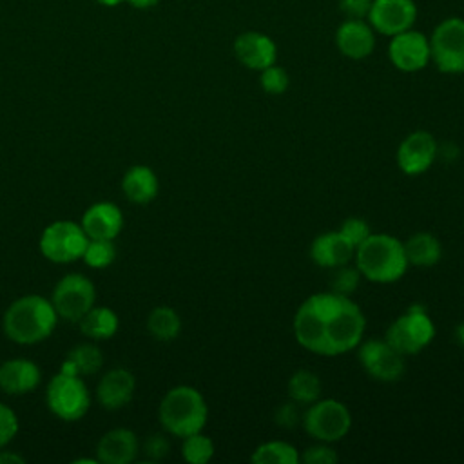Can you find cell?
<instances>
[{
    "label": "cell",
    "mask_w": 464,
    "mask_h": 464,
    "mask_svg": "<svg viewBox=\"0 0 464 464\" xmlns=\"http://www.w3.org/2000/svg\"><path fill=\"white\" fill-rule=\"evenodd\" d=\"M295 341L317 355H341L359 346L366 319L348 295L319 292L306 297L294 315Z\"/></svg>",
    "instance_id": "6da1fadb"
},
{
    "label": "cell",
    "mask_w": 464,
    "mask_h": 464,
    "mask_svg": "<svg viewBox=\"0 0 464 464\" xmlns=\"http://www.w3.org/2000/svg\"><path fill=\"white\" fill-rule=\"evenodd\" d=\"M58 321L53 303L42 295H24L13 301L4 314L5 335L20 344H34L47 339Z\"/></svg>",
    "instance_id": "7a4b0ae2"
},
{
    "label": "cell",
    "mask_w": 464,
    "mask_h": 464,
    "mask_svg": "<svg viewBox=\"0 0 464 464\" xmlns=\"http://www.w3.org/2000/svg\"><path fill=\"white\" fill-rule=\"evenodd\" d=\"M355 266L373 283H393L408 268L404 243L390 234H370L355 248Z\"/></svg>",
    "instance_id": "3957f363"
},
{
    "label": "cell",
    "mask_w": 464,
    "mask_h": 464,
    "mask_svg": "<svg viewBox=\"0 0 464 464\" xmlns=\"http://www.w3.org/2000/svg\"><path fill=\"white\" fill-rule=\"evenodd\" d=\"M158 415L165 431L183 439L205 428L208 408L196 388L181 384L163 395Z\"/></svg>",
    "instance_id": "277c9868"
},
{
    "label": "cell",
    "mask_w": 464,
    "mask_h": 464,
    "mask_svg": "<svg viewBox=\"0 0 464 464\" xmlns=\"http://www.w3.org/2000/svg\"><path fill=\"white\" fill-rule=\"evenodd\" d=\"M435 337V324L422 304H411L386 330L384 339L399 353L413 355L424 350Z\"/></svg>",
    "instance_id": "5b68a950"
},
{
    "label": "cell",
    "mask_w": 464,
    "mask_h": 464,
    "mask_svg": "<svg viewBox=\"0 0 464 464\" xmlns=\"http://www.w3.org/2000/svg\"><path fill=\"white\" fill-rule=\"evenodd\" d=\"M304 431L319 442L341 440L352 426V415L346 404L337 399L314 401L303 413Z\"/></svg>",
    "instance_id": "8992f818"
},
{
    "label": "cell",
    "mask_w": 464,
    "mask_h": 464,
    "mask_svg": "<svg viewBox=\"0 0 464 464\" xmlns=\"http://www.w3.org/2000/svg\"><path fill=\"white\" fill-rule=\"evenodd\" d=\"M430 56L440 72H464V18L450 16L435 25L430 36Z\"/></svg>",
    "instance_id": "52a82bcc"
},
{
    "label": "cell",
    "mask_w": 464,
    "mask_h": 464,
    "mask_svg": "<svg viewBox=\"0 0 464 464\" xmlns=\"http://www.w3.org/2000/svg\"><path fill=\"white\" fill-rule=\"evenodd\" d=\"M45 402L49 410L62 420H78L87 413L91 395L80 375L58 372L47 384Z\"/></svg>",
    "instance_id": "ba28073f"
},
{
    "label": "cell",
    "mask_w": 464,
    "mask_h": 464,
    "mask_svg": "<svg viewBox=\"0 0 464 464\" xmlns=\"http://www.w3.org/2000/svg\"><path fill=\"white\" fill-rule=\"evenodd\" d=\"M89 243L80 223L60 219L47 225L40 236V252L53 263H71L83 256Z\"/></svg>",
    "instance_id": "9c48e42d"
},
{
    "label": "cell",
    "mask_w": 464,
    "mask_h": 464,
    "mask_svg": "<svg viewBox=\"0 0 464 464\" xmlns=\"http://www.w3.org/2000/svg\"><path fill=\"white\" fill-rule=\"evenodd\" d=\"M96 301V290L89 277L83 274H67L63 276L51 295V303L56 314L65 319L78 323Z\"/></svg>",
    "instance_id": "30bf717a"
},
{
    "label": "cell",
    "mask_w": 464,
    "mask_h": 464,
    "mask_svg": "<svg viewBox=\"0 0 464 464\" xmlns=\"http://www.w3.org/2000/svg\"><path fill=\"white\" fill-rule=\"evenodd\" d=\"M359 361L364 372L381 382H393L404 375V355L399 353L386 339H372L359 343Z\"/></svg>",
    "instance_id": "8fae6325"
},
{
    "label": "cell",
    "mask_w": 464,
    "mask_h": 464,
    "mask_svg": "<svg viewBox=\"0 0 464 464\" xmlns=\"http://www.w3.org/2000/svg\"><path fill=\"white\" fill-rule=\"evenodd\" d=\"M388 56L395 69L402 72H417L431 62L430 38L413 27L393 34L388 44Z\"/></svg>",
    "instance_id": "7c38bea8"
},
{
    "label": "cell",
    "mask_w": 464,
    "mask_h": 464,
    "mask_svg": "<svg viewBox=\"0 0 464 464\" xmlns=\"http://www.w3.org/2000/svg\"><path fill=\"white\" fill-rule=\"evenodd\" d=\"M415 20L417 5L413 0H372L366 16L372 29L384 36H393L411 29Z\"/></svg>",
    "instance_id": "4fadbf2b"
},
{
    "label": "cell",
    "mask_w": 464,
    "mask_h": 464,
    "mask_svg": "<svg viewBox=\"0 0 464 464\" xmlns=\"http://www.w3.org/2000/svg\"><path fill=\"white\" fill-rule=\"evenodd\" d=\"M437 152L439 147L435 138L426 130H415L401 141L397 149V165L404 174L417 176L433 165Z\"/></svg>",
    "instance_id": "5bb4252c"
},
{
    "label": "cell",
    "mask_w": 464,
    "mask_h": 464,
    "mask_svg": "<svg viewBox=\"0 0 464 464\" xmlns=\"http://www.w3.org/2000/svg\"><path fill=\"white\" fill-rule=\"evenodd\" d=\"M234 54L246 69L263 71L276 63L277 45L261 31H245L234 40Z\"/></svg>",
    "instance_id": "9a60e30c"
},
{
    "label": "cell",
    "mask_w": 464,
    "mask_h": 464,
    "mask_svg": "<svg viewBox=\"0 0 464 464\" xmlns=\"http://www.w3.org/2000/svg\"><path fill=\"white\" fill-rule=\"evenodd\" d=\"M339 53L350 60H362L375 49V31L362 18H346L335 31Z\"/></svg>",
    "instance_id": "2e32d148"
},
{
    "label": "cell",
    "mask_w": 464,
    "mask_h": 464,
    "mask_svg": "<svg viewBox=\"0 0 464 464\" xmlns=\"http://www.w3.org/2000/svg\"><path fill=\"white\" fill-rule=\"evenodd\" d=\"M80 225L89 239H114L121 232L123 214L114 203L98 201L83 212Z\"/></svg>",
    "instance_id": "e0dca14e"
},
{
    "label": "cell",
    "mask_w": 464,
    "mask_h": 464,
    "mask_svg": "<svg viewBox=\"0 0 464 464\" xmlns=\"http://www.w3.org/2000/svg\"><path fill=\"white\" fill-rule=\"evenodd\" d=\"M355 254V246L339 232H324L310 245V257L323 268H337L348 265Z\"/></svg>",
    "instance_id": "ac0fdd59"
},
{
    "label": "cell",
    "mask_w": 464,
    "mask_h": 464,
    "mask_svg": "<svg viewBox=\"0 0 464 464\" xmlns=\"http://www.w3.org/2000/svg\"><path fill=\"white\" fill-rule=\"evenodd\" d=\"M40 384V368L34 361L16 357L0 364V390L9 395H24Z\"/></svg>",
    "instance_id": "d6986e66"
},
{
    "label": "cell",
    "mask_w": 464,
    "mask_h": 464,
    "mask_svg": "<svg viewBox=\"0 0 464 464\" xmlns=\"http://www.w3.org/2000/svg\"><path fill=\"white\" fill-rule=\"evenodd\" d=\"M136 388L134 375L125 368L107 372L96 386V397L107 410H120L130 402Z\"/></svg>",
    "instance_id": "ffe728a7"
},
{
    "label": "cell",
    "mask_w": 464,
    "mask_h": 464,
    "mask_svg": "<svg viewBox=\"0 0 464 464\" xmlns=\"http://www.w3.org/2000/svg\"><path fill=\"white\" fill-rule=\"evenodd\" d=\"M138 455V439L127 428L107 431L96 444V459L103 464H129Z\"/></svg>",
    "instance_id": "44dd1931"
},
{
    "label": "cell",
    "mask_w": 464,
    "mask_h": 464,
    "mask_svg": "<svg viewBox=\"0 0 464 464\" xmlns=\"http://www.w3.org/2000/svg\"><path fill=\"white\" fill-rule=\"evenodd\" d=\"M121 190L129 201L147 205L158 196L160 181L150 167L132 165L121 178Z\"/></svg>",
    "instance_id": "7402d4cb"
},
{
    "label": "cell",
    "mask_w": 464,
    "mask_h": 464,
    "mask_svg": "<svg viewBox=\"0 0 464 464\" xmlns=\"http://www.w3.org/2000/svg\"><path fill=\"white\" fill-rule=\"evenodd\" d=\"M404 254H406L408 265L428 268L440 261L442 245L433 234L417 232L404 241Z\"/></svg>",
    "instance_id": "603a6c76"
},
{
    "label": "cell",
    "mask_w": 464,
    "mask_h": 464,
    "mask_svg": "<svg viewBox=\"0 0 464 464\" xmlns=\"http://www.w3.org/2000/svg\"><path fill=\"white\" fill-rule=\"evenodd\" d=\"M80 332L85 337L96 339V341H103V339H111L120 326L118 315L114 310L107 308V306H92L80 321Z\"/></svg>",
    "instance_id": "cb8c5ba5"
},
{
    "label": "cell",
    "mask_w": 464,
    "mask_h": 464,
    "mask_svg": "<svg viewBox=\"0 0 464 464\" xmlns=\"http://www.w3.org/2000/svg\"><path fill=\"white\" fill-rule=\"evenodd\" d=\"M103 355L94 344H78L74 346L69 353L67 359L63 361L60 372L69 373V375H92L102 368Z\"/></svg>",
    "instance_id": "d4e9b609"
},
{
    "label": "cell",
    "mask_w": 464,
    "mask_h": 464,
    "mask_svg": "<svg viewBox=\"0 0 464 464\" xmlns=\"http://www.w3.org/2000/svg\"><path fill=\"white\" fill-rule=\"evenodd\" d=\"M147 330L158 341H172L181 332V319L170 306H156L147 317Z\"/></svg>",
    "instance_id": "484cf974"
},
{
    "label": "cell",
    "mask_w": 464,
    "mask_h": 464,
    "mask_svg": "<svg viewBox=\"0 0 464 464\" xmlns=\"http://www.w3.org/2000/svg\"><path fill=\"white\" fill-rule=\"evenodd\" d=\"M288 395L297 404H312L321 395V381L310 370H297L288 379Z\"/></svg>",
    "instance_id": "4316f807"
},
{
    "label": "cell",
    "mask_w": 464,
    "mask_h": 464,
    "mask_svg": "<svg viewBox=\"0 0 464 464\" xmlns=\"http://www.w3.org/2000/svg\"><path fill=\"white\" fill-rule=\"evenodd\" d=\"M250 460L256 464H297L299 453L285 440H268L256 448Z\"/></svg>",
    "instance_id": "83f0119b"
},
{
    "label": "cell",
    "mask_w": 464,
    "mask_h": 464,
    "mask_svg": "<svg viewBox=\"0 0 464 464\" xmlns=\"http://www.w3.org/2000/svg\"><path fill=\"white\" fill-rule=\"evenodd\" d=\"M181 453H183V459L190 464H205L214 455V442L207 435L198 431L188 437H183Z\"/></svg>",
    "instance_id": "f1b7e54d"
},
{
    "label": "cell",
    "mask_w": 464,
    "mask_h": 464,
    "mask_svg": "<svg viewBox=\"0 0 464 464\" xmlns=\"http://www.w3.org/2000/svg\"><path fill=\"white\" fill-rule=\"evenodd\" d=\"M116 257V246L112 239H89L82 259L91 268H105Z\"/></svg>",
    "instance_id": "f546056e"
},
{
    "label": "cell",
    "mask_w": 464,
    "mask_h": 464,
    "mask_svg": "<svg viewBox=\"0 0 464 464\" xmlns=\"http://www.w3.org/2000/svg\"><path fill=\"white\" fill-rule=\"evenodd\" d=\"M259 85L266 94L277 96V94H283L288 89L290 78H288V72L283 67L274 63V65L259 71Z\"/></svg>",
    "instance_id": "4dcf8cb0"
},
{
    "label": "cell",
    "mask_w": 464,
    "mask_h": 464,
    "mask_svg": "<svg viewBox=\"0 0 464 464\" xmlns=\"http://www.w3.org/2000/svg\"><path fill=\"white\" fill-rule=\"evenodd\" d=\"M361 272L357 270V266H348V265H343V266H337L334 276H332V292L335 294H341V295H348L353 294L359 286V281H361Z\"/></svg>",
    "instance_id": "1f68e13d"
},
{
    "label": "cell",
    "mask_w": 464,
    "mask_h": 464,
    "mask_svg": "<svg viewBox=\"0 0 464 464\" xmlns=\"http://www.w3.org/2000/svg\"><path fill=\"white\" fill-rule=\"evenodd\" d=\"M339 232H341L355 248L372 234L370 225H368L362 218H355V216L346 218V219L343 221Z\"/></svg>",
    "instance_id": "d6a6232c"
},
{
    "label": "cell",
    "mask_w": 464,
    "mask_h": 464,
    "mask_svg": "<svg viewBox=\"0 0 464 464\" xmlns=\"http://www.w3.org/2000/svg\"><path fill=\"white\" fill-rule=\"evenodd\" d=\"M18 433V417L4 402H0V450L7 446Z\"/></svg>",
    "instance_id": "836d02e7"
},
{
    "label": "cell",
    "mask_w": 464,
    "mask_h": 464,
    "mask_svg": "<svg viewBox=\"0 0 464 464\" xmlns=\"http://www.w3.org/2000/svg\"><path fill=\"white\" fill-rule=\"evenodd\" d=\"M299 459L304 464H334L337 462V453L334 448L328 446V442H323V444L306 448Z\"/></svg>",
    "instance_id": "e575fe53"
},
{
    "label": "cell",
    "mask_w": 464,
    "mask_h": 464,
    "mask_svg": "<svg viewBox=\"0 0 464 464\" xmlns=\"http://www.w3.org/2000/svg\"><path fill=\"white\" fill-rule=\"evenodd\" d=\"M274 420H276L277 426L286 428V430H292V428H295L297 424H301L303 417H301V411H299V408H297V402H295V401H290V402H285V404L277 406L276 415H274Z\"/></svg>",
    "instance_id": "d590c367"
},
{
    "label": "cell",
    "mask_w": 464,
    "mask_h": 464,
    "mask_svg": "<svg viewBox=\"0 0 464 464\" xmlns=\"http://www.w3.org/2000/svg\"><path fill=\"white\" fill-rule=\"evenodd\" d=\"M169 448H170V444H169L167 437L161 435V433H152V435H149L147 440H145V444H143V451H145V455H147L150 460H161L163 457H167Z\"/></svg>",
    "instance_id": "8d00e7d4"
},
{
    "label": "cell",
    "mask_w": 464,
    "mask_h": 464,
    "mask_svg": "<svg viewBox=\"0 0 464 464\" xmlns=\"http://www.w3.org/2000/svg\"><path fill=\"white\" fill-rule=\"evenodd\" d=\"M372 0H339V9L346 18H362L366 20Z\"/></svg>",
    "instance_id": "74e56055"
},
{
    "label": "cell",
    "mask_w": 464,
    "mask_h": 464,
    "mask_svg": "<svg viewBox=\"0 0 464 464\" xmlns=\"http://www.w3.org/2000/svg\"><path fill=\"white\" fill-rule=\"evenodd\" d=\"M130 5H134L136 9H150L154 7L160 0H127Z\"/></svg>",
    "instance_id": "f35d334b"
},
{
    "label": "cell",
    "mask_w": 464,
    "mask_h": 464,
    "mask_svg": "<svg viewBox=\"0 0 464 464\" xmlns=\"http://www.w3.org/2000/svg\"><path fill=\"white\" fill-rule=\"evenodd\" d=\"M4 462H13V464L18 462V464H22L24 459L14 455V453H0V464H4Z\"/></svg>",
    "instance_id": "ab89813d"
},
{
    "label": "cell",
    "mask_w": 464,
    "mask_h": 464,
    "mask_svg": "<svg viewBox=\"0 0 464 464\" xmlns=\"http://www.w3.org/2000/svg\"><path fill=\"white\" fill-rule=\"evenodd\" d=\"M455 335H457V341L464 346V321L457 326V330H455Z\"/></svg>",
    "instance_id": "60d3db41"
},
{
    "label": "cell",
    "mask_w": 464,
    "mask_h": 464,
    "mask_svg": "<svg viewBox=\"0 0 464 464\" xmlns=\"http://www.w3.org/2000/svg\"><path fill=\"white\" fill-rule=\"evenodd\" d=\"M100 4H103V5H116V4H120V2H123V0H98Z\"/></svg>",
    "instance_id": "b9f144b4"
}]
</instances>
